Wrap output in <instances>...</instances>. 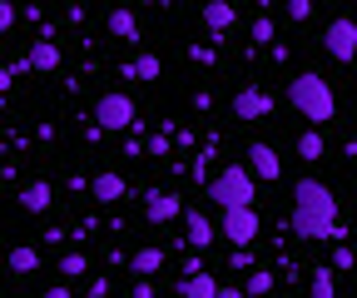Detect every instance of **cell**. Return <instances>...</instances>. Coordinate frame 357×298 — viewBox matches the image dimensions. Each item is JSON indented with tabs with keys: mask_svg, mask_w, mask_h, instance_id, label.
Masks as SVG:
<instances>
[{
	"mask_svg": "<svg viewBox=\"0 0 357 298\" xmlns=\"http://www.w3.org/2000/svg\"><path fill=\"white\" fill-rule=\"evenodd\" d=\"M89 194H95L100 204H119V199L129 194V184H124V174L105 169V174H95V179H89Z\"/></svg>",
	"mask_w": 357,
	"mask_h": 298,
	"instance_id": "cell-10",
	"label": "cell"
},
{
	"mask_svg": "<svg viewBox=\"0 0 357 298\" xmlns=\"http://www.w3.org/2000/svg\"><path fill=\"white\" fill-rule=\"evenodd\" d=\"M79 274H89V253H65V259H60V278H79Z\"/></svg>",
	"mask_w": 357,
	"mask_h": 298,
	"instance_id": "cell-23",
	"label": "cell"
},
{
	"mask_svg": "<svg viewBox=\"0 0 357 298\" xmlns=\"http://www.w3.org/2000/svg\"><path fill=\"white\" fill-rule=\"evenodd\" d=\"M25 65H30V70H40V75L60 70V45H55V40H35L30 55H25Z\"/></svg>",
	"mask_w": 357,
	"mask_h": 298,
	"instance_id": "cell-12",
	"label": "cell"
},
{
	"mask_svg": "<svg viewBox=\"0 0 357 298\" xmlns=\"http://www.w3.org/2000/svg\"><path fill=\"white\" fill-rule=\"evenodd\" d=\"M204 25L213 35H223V30L234 25V6H229V0H204Z\"/></svg>",
	"mask_w": 357,
	"mask_h": 298,
	"instance_id": "cell-16",
	"label": "cell"
},
{
	"mask_svg": "<svg viewBox=\"0 0 357 298\" xmlns=\"http://www.w3.org/2000/svg\"><path fill=\"white\" fill-rule=\"evenodd\" d=\"M134 298H154V283L149 278H134Z\"/></svg>",
	"mask_w": 357,
	"mask_h": 298,
	"instance_id": "cell-29",
	"label": "cell"
},
{
	"mask_svg": "<svg viewBox=\"0 0 357 298\" xmlns=\"http://www.w3.org/2000/svg\"><path fill=\"white\" fill-rule=\"evenodd\" d=\"M45 298H70V288H65V283H55V288H45Z\"/></svg>",
	"mask_w": 357,
	"mask_h": 298,
	"instance_id": "cell-31",
	"label": "cell"
},
{
	"mask_svg": "<svg viewBox=\"0 0 357 298\" xmlns=\"http://www.w3.org/2000/svg\"><path fill=\"white\" fill-rule=\"evenodd\" d=\"M218 224H223V239L234 248H248L258 239V209L253 204H229V209H218Z\"/></svg>",
	"mask_w": 357,
	"mask_h": 298,
	"instance_id": "cell-4",
	"label": "cell"
},
{
	"mask_svg": "<svg viewBox=\"0 0 357 298\" xmlns=\"http://www.w3.org/2000/svg\"><path fill=\"white\" fill-rule=\"evenodd\" d=\"M95 119H100V130H114L119 135V130H134V124H139V110H134L129 95L114 90V95H100L95 100Z\"/></svg>",
	"mask_w": 357,
	"mask_h": 298,
	"instance_id": "cell-5",
	"label": "cell"
},
{
	"mask_svg": "<svg viewBox=\"0 0 357 298\" xmlns=\"http://www.w3.org/2000/svg\"><path fill=\"white\" fill-rule=\"evenodd\" d=\"M347 269H352V248L337 244V253H333V274H347Z\"/></svg>",
	"mask_w": 357,
	"mask_h": 298,
	"instance_id": "cell-26",
	"label": "cell"
},
{
	"mask_svg": "<svg viewBox=\"0 0 357 298\" xmlns=\"http://www.w3.org/2000/svg\"><path fill=\"white\" fill-rule=\"evenodd\" d=\"M164 264H169V253H164L159 244H149V248H134V259H129V269L139 274V278H154Z\"/></svg>",
	"mask_w": 357,
	"mask_h": 298,
	"instance_id": "cell-11",
	"label": "cell"
},
{
	"mask_svg": "<svg viewBox=\"0 0 357 298\" xmlns=\"http://www.w3.org/2000/svg\"><path fill=\"white\" fill-rule=\"evenodd\" d=\"M15 25V0H0V35Z\"/></svg>",
	"mask_w": 357,
	"mask_h": 298,
	"instance_id": "cell-27",
	"label": "cell"
},
{
	"mask_svg": "<svg viewBox=\"0 0 357 298\" xmlns=\"http://www.w3.org/2000/svg\"><path fill=\"white\" fill-rule=\"evenodd\" d=\"M144 219H149V224H169V219H178V194H149Z\"/></svg>",
	"mask_w": 357,
	"mask_h": 298,
	"instance_id": "cell-14",
	"label": "cell"
},
{
	"mask_svg": "<svg viewBox=\"0 0 357 298\" xmlns=\"http://www.w3.org/2000/svg\"><path fill=\"white\" fill-rule=\"evenodd\" d=\"M213 298H243V288H218Z\"/></svg>",
	"mask_w": 357,
	"mask_h": 298,
	"instance_id": "cell-32",
	"label": "cell"
},
{
	"mask_svg": "<svg viewBox=\"0 0 357 298\" xmlns=\"http://www.w3.org/2000/svg\"><path fill=\"white\" fill-rule=\"evenodd\" d=\"M218 293V278H208V274H189L184 278V298H213Z\"/></svg>",
	"mask_w": 357,
	"mask_h": 298,
	"instance_id": "cell-20",
	"label": "cell"
},
{
	"mask_svg": "<svg viewBox=\"0 0 357 298\" xmlns=\"http://www.w3.org/2000/svg\"><path fill=\"white\" fill-rule=\"evenodd\" d=\"M263 293H273V274H268V269H253L248 283H243V298H263Z\"/></svg>",
	"mask_w": 357,
	"mask_h": 298,
	"instance_id": "cell-22",
	"label": "cell"
},
{
	"mask_svg": "<svg viewBox=\"0 0 357 298\" xmlns=\"http://www.w3.org/2000/svg\"><path fill=\"white\" fill-rule=\"evenodd\" d=\"M323 154H328L323 130H303V135H298V159H323Z\"/></svg>",
	"mask_w": 357,
	"mask_h": 298,
	"instance_id": "cell-19",
	"label": "cell"
},
{
	"mask_svg": "<svg viewBox=\"0 0 357 298\" xmlns=\"http://www.w3.org/2000/svg\"><path fill=\"white\" fill-rule=\"evenodd\" d=\"M288 100H293V110H298L303 119H312V124H328V119L337 114V95H333V84H328L323 75H312V70L293 75Z\"/></svg>",
	"mask_w": 357,
	"mask_h": 298,
	"instance_id": "cell-2",
	"label": "cell"
},
{
	"mask_svg": "<svg viewBox=\"0 0 357 298\" xmlns=\"http://www.w3.org/2000/svg\"><path fill=\"white\" fill-rule=\"evenodd\" d=\"M184 229H189V244H194V248H213V219L204 214V209H189V214H184Z\"/></svg>",
	"mask_w": 357,
	"mask_h": 298,
	"instance_id": "cell-13",
	"label": "cell"
},
{
	"mask_svg": "<svg viewBox=\"0 0 357 298\" xmlns=\"http://www.w3.org/2000/svg\"><path fill=\"white\" fill-rule=\"evenodd\" d=\"M164 75V60L159 55H139L134 65H124V80H159Z\"/></svg>",
	"mask_w": 357,
	"mask_h": 298,
	"instance_id": "cell-18",
	"label": "cell"
},
{
	"mask_svg": "<svg viewBox=\"0 0 357 298\" xmlns=\"http://www.w3.org/2000/svg\"><path fill=\"white\" fill-rule=\"evenodd\" d=\"M288 15H293V25H303L312 15V0H288Z\"/></svg>",
	"mask_w": 357,
	"mask_h": 298,
	"instance_id": "cell-25",
	"label": "cell"
},
{
	"mask_svg": "<svg viewBox=\"0 0 357 298\" xmlns=\"http://www.w3.org/2000/svg\"><path fill=\"white\" fill-rule=\"evenodd\" d=\"M293 234L298 239H347L337 224V194L323 179H298L293 189Z\"/></svg>",
	"mask_w": 357,
	"mask_h": 298,
	"instance_id": "cell-1",
	"label": "cell"
},
{
	"mask_svg": "<svg viewBox=\"0 0 357 298\" xmlns=\"http://www.w3.org/2000/svg\"><path fill=\"white\" fill-rule=\"evenodd\" d=\"M139 6H159V0H139Z\"/></svg>",
	"mask_w": 357,
	"mask_h": 298,
	"instance_id": "cell-33",
	"label": "cell"
},
{
	"mask_svg": "<svg viewBox=\"0 0 357 298\" xmlns=\"http://www.w3.org/2000/svg\"><path fill=\"white\" fill-rule=\"evenodd\" d=\"M323 50H328L337 65H352V55H357V25H352L347 15L328 20V30H323Z\"/></svg>",
	"mask_w": 357,
	"mask_h": 298,
	"instance_id": "cell-6",
	"label": "cell"
},
{
	"mask_svg": "<svg viewBox=\"0 0 357 298\" xmlns=\"http://www.w3.org/2000/svg\"><path fill=\"white\" fill-rule=\"evenodd\" d=\"M169 149H174L169 135H154V140H149V154H169Z\"/></svg>",
	"mask_w": 357,
	"mask_h": 298,
	"instance_id": "cell-28",
	"label": "cell"
},
{
	"mask_svg": "<svg viewBox=\"0 0 357 298\" xmlns=\"http://www.w3.org/2000/svg\"><path fill=\"white\" fill-rule=\"evenodd\" d=\"M273 114V95L258 90V84H248V90L234 95V119H268Z\"/></svg>",
	"mask_w": 357,
	"mask_h": 298,
	"instance_id": "cell-8",
	"label": "cell"
},
{
	"mask_svg": "<svg viewBox=\"0 0 357 298\" xmlns=\"http://www.w3.org/2000/svg\"><path fill=\"white\" fill-rule=\"evenodd\" d=\"M208 199L218 204V209H229V204H253L258 199V189H253V174L243 164H229V169H218V174L208 179Z\"/></svg>",
	"mask_w": 357,
	"mask_h": 298,
	"instance_id": "cell-3",
	"label": "cell"
},
{
	"mask_svg": "<svg viewBox=\"0 0 357 298\" xmlns=\"http://www.w3.org/2000/svg\"><path fill=\"white\" fill-rule=\"evenodd\" d=\"M253 40H258V45L273 40V20H268V15H253Z\"/></svg>",
	"mask_w": 357,
	"mask_h": 298,
	"instance_id": "cell-24",
	"label": "cell"
},
{
	"mask_svg": "<svg viewBox=\"0 0 357 298\" xmlns=\"http://www.w3.org/2000/svg\"><path fill=\"white\" fill-rule=\"evenodd\" d=\"M105 25H109V35H119V40H134V45H139V20H134V10H124V6H114Z\"/></svg>",
	"mask_w": 357,
	"mask_h": 298,
	"instance_id": "cell-15",
	"label": "cell"
},
{
	"mask_svg": "<svg viewBox=\"0 0 357 298\" xmlns=\"http://www.w3.org/2000/svg\"><path fill=\"white\" fill-rule=\"evenodd\" d=\"M10 80H15V75H10V65H0V95L10 90Z\"/></svg>",
	"mask_w": 357,
	"mask_h": 298,
	"instance_id": "cell-30",
	"label": "cell"
},
{
	"mask_svg": "<svg viewBox=\"0 0 357 298\" xmlns=\"http://www.w3.org/2000/svg\"><path fill=\"white\" fill-rule=\"evenodd\" d=\"M307 293H312V298H337V278H333V269H318V274H312Z\"/></svg>",
	"mask_w": 357,
	"mask_h": 298,
	"instance_id": "cell-21",
	"label": "cell"
},
{
	"mask_svg": "<svg viewBox=\"0 0 357 298\" xmlns=\"http://www.w3.org/2000/svg\"><path fill=\"white\" fill-rule=\"evenodd\" d=\"M248 174H258L263 184H273V179H283V159H278V149L273 144H248Z\"/></svg>",
	"mask_w": 357,
	"mask_h": 298,
	"instance_id": "cell-7",
	"label": "cell"
},
{
	"mask_svg": "<svg viewBox=\"0 0 357 298\" xmlns=\"http://www.w3.org/2000/svg\"><path fill=\"white\" fill-rule=\"evenodd\" d=\"M6 269H10V274H35V269H40V253H35L30 244H15V248L6 253Z\"/></svg>",
	"mask_w": 357,
	"mask_h": 298,
	"instance_id": "cell-17",
	"label": "cell"
},
{
	"mask_svg": "<svg viewBox=\"0 0 357 298\" xmlns=\"http://www.w3.org/2000/svg\"><path fill=\"white\" fill-rule=\"evenodd\" d=\"M50 204H55V189L45 179H30L20 189V214H50Z\"/></svg>",
	"mask_w": 357,
	"mask_h": 298,
	"instance_id": "cell-9",
	"label": "cell"
}]
</instances>
